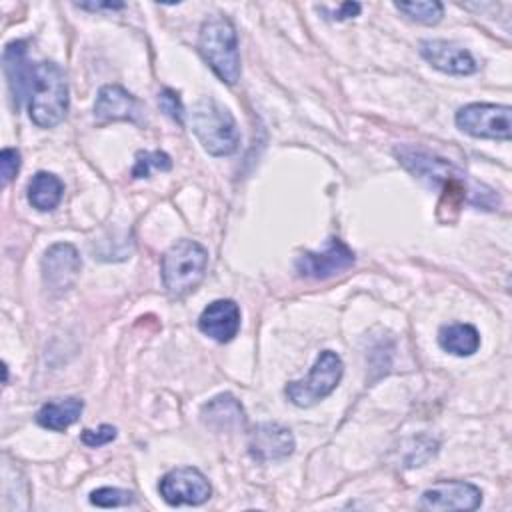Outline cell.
Here are the masks:
<instances>
[{"label": "cell", "mask_w": 512, "mask_h": 512, "mask_svg": "<svg viewBox=\"0 0 512 512\" xmlns=\"http://www.w3.org/2000/svg\"><path fill=\"white\" fill-rule=\"evenodd\" d=\"M68 112V82L56 62H36L28 98L30 120L40 128L58 126Z\"/></svg>", "instance_id": "1"}, {"label": "cell", "mask_w": 512, "mask_h": 512, "mask_svg": "<svg viewBox=\"0 0 512 512\" xmlns=\"http://www.w3.org/2000/svg\"><path fill=\"white\" fill-rule=\"evenodd\" d=\"M192 132L212 156H230L240 144V132L230 110L212 96L200 98L190 112Z\"/></svg>", "instance_id": "2"}, {"label": "cell", "mask_w": 512, "mask_h": 512, "mask_svg": "<svg viewBox=\"0 0 512 512\" xmlns=\"http://www.w3.org/2000/svg\"><path fill=\"white\" fill-rule=\"evenodd\" d=\"M198 50L212 72L226 84H236L240 78L238 34L226 16L204 20L198 36Z\"/></svg>", "instance_id": "3"}, {"label": "cell", "mask_w": 512, "mask_h": 512, "mask_svg": "<svg viewBox=\"0 0 512 512\" xmlns=\"http://www.w3.org/2000/svg\"><path fill=\"white\" fill-rule=\"evenodd\" d=\"M208 252L196 240H176L162 256V282L170 298H184L204 280Z\"/></svg>", "instance_id": "4"}, {"label": "cell", "mask_w": 512, "mask_h": 512, "mask_svg": "<svg viewBox=\"0 0 512 512\" xmlns=\"http://www.w3.org/2000/svg\"><path fill=\"white\" fill-rule=\"evenodd\" d=\"M344 374L342 358L332 352L324 350L318 354L310 374L304 380H292L286 384L284 394L286 398L298 408H310L324 400L332 390L338 386Z\"/></svg>", "instance_id": "5"}, {"label": "cell", "mask_w": 512, "mask_h": 512, "mask_svg": "<svg viewBox=\"0 0 512 512\" xmlns=\"http://www.w3.org/2000/svg\"><path fill=\"white\" fill-rule=\"evenodd\" d=\"M456 126L474 136L508 142L512 136V110L506 104L474 102L456 112Z\"/></svg>", "instance_id": "6"}, {"label": "cell", "mask_w": 512, "mask_h": 512, "mask_svg": "<svg viewBox=\"0 0 512 512\" xmlns=\"http://www.w3.org/2000/svg\"><path fill=\"white\" fill-rule=\"evenodd\" d=\"M158 490L162 500L170 506H198L204 504L212 494L208 478L194 466H182L166 472L160 478Z\"/></svg>", "instance_id": "7"}, {"label": "cell", "mask_w": 512, "mask_h": 512, "mask_svg": "<svg viewBox=\"0 0 512 512\" xmlns=\"http://www.w3.org/2000/svg\"><path fill=\"white\" fill-rule=\"evenodd\" d=\"M80 268H82V262H80L78 250L68 242H58L50 246L42 258L44 286L54 296H60L76 284Z\"/></svg>", "instance_id": "8"}, {"label": "cell", "mask_w": 512, "mask_h": 512, "mask_svg": "<svg viewBox=\"0 0 512 512\" xmlns=\"http://www.w3.org/2000/svg\"><path fill=\"white\" fill-rule=\"evenodd\" d=\"M480 504V488L464 480H438L418 500L422 510H476Z\"/></svg>", "instance_id": "9"}, {"label": "cell", "mask_w": 512, "mask_h": 512, "mask_svg": "<svg viewBox=\"0 0 512 512\" xmlns=\"http://www.w3.org/2000/svg\"><path fill=\"white\" fill-rule=\"evenodd\" d=\"M354 260V252L340 238H330L322 252L300 254L296 258V272L304 278L326 280L352 268Z\"/></svg>", "instance_id": "10"}, {"label": "cell", "mask_w": 512, "mask_h": 512, "mask_svg": "<svg viewBox=\"0 0 512 512\" xmlns=\"http://www.w3.org/2000/svg\"><path fill=\"white\" fill-rule=\"evenodd\" d=\"M94 118L98 122L126 120L132 124H140L144 120V106L126 88L118 84H106L96 96Z\"/></svg>", "instance_id": "11"}, {"label": "cell", "mask_w": 512, "mask_h": 512, "mask_svg": "<svg viewBox=\"0 0 512 512\" xmlns=\"http://www.w3.org/2000/svg\"><path fill=\"white\" fill-rule=\"evenodd\" d=\"M294 446L292 432L276 422L256 424L248 438V452L260 462L284 460L294 452Z\"/></svg>", "instance_id": "12"}, {"label": "cell", "mask_w": 512, "mask_h": 512, "mask_svg": "<svg viewBox=\"0 0 512 512\" xmlns=\"http://www.w3.org/2000/svg\"><path fill=\"white\" fill-rule=\"evenodd\" d=\"M420 54L426 62L446 74L468 76L478 70L474 56L464 46L452 40H422Z\"/></svg>", "instance_id": "13"}, {"label": "cell", "mask_w": 512, "mask_h": 512, "mask_svg": "<svg viewBox=\"0 0 512 512\" xmlns=\"http://www.w3.org/2000/svg\"><path fill=\"white\" fill-rule=\"evenodd\" d=\"M2 62H4V76L8 82L12 104L16 110H20L22 104L30 98L32 72H34V64H30L26 58V42L14 40L6 44Z\"/></svg>", "instance_id": "14"}, {"label": "cell", "mask_w": 512, "mask_h": 512, "mask_svg": "<svg viewBox=\"0 0 512 512\" xmlns=\"http://www.w3.org/2000/svg\"><path fill=\"white\" fill-rule=\"evenodd\" d=\"M198 328L216 342H230L240 330V308L234 300L220 298L210 302L200 318Z\"/></svg>", "instance_id": "15"}, {"label": "cell", "mask_w": 512, "mask_h": 512, "mask_svg": "<svg viewBox=\"0 0 512 512\" xmlns=\"http://www.w3.org/2000/svg\"><path fill=\"white\" fill-rule=\"evenodd\" d=\"M202 420L216 430H234L244 426V410L232 394H220L202 406Z\"/></svg>", "instance_id": "16"}, {"label": "cell", "mask_w": 512, "mask_h": 512, "mask_svg": "<svg viewBox=\"0 0 512 512\" xmlns=\"http://www.w3.org/2000/svg\"><path fill=\"white\" fill-rule=\"evenodd\" d=\"M84 410V402L78 398H64V400H52L40 406V410L36 412V422L42 428L48 430H66L68 426H72L80 414Z\"/></svg>", "instance_id": "17"}, {"label": "cell", "mask_w": 512, "mask_h": 512, "mask_svg": "<svg viewBox=\"0 0 512 512\" xmlns=\"http://www.w3.org/2000/svg\"><path fill=\"white\" fill-rule=\"evenodd\" d=\"M62 194H64V184L52 172L40 170L28 182V202L40 212L54 210L60 204Z\"/></svg>", "instance_id": "18"}, {"label": "cell", "mask_w": 512, "mask_h": 512, "mask_svg": "<svg viewBox=\"0 0 512 512\" xmlns=\"http://www.w3.org/2000/svg\"><path fill=\"white\" fill-rule=\"evenodd\" d=\"M438 344L454 356H472L480 346V334L472 324L454 322L438 330Z\"/></svg>", "instance_id": "19"}, {"label": "cell", "mask_w": 512, "mask_h": 512, "mask_svg": "<svg viewBox=\"0 0 512 512\" xmlns=\"http://www.w3.org/2000/svg\"><path fill=\"white\" fill-rule=\"evenodd\" d=\"M394 6L404 12L410 20H416L420 24L432 26L440 22L444 14V6L436 0H414V2H394Z\"/></svg>", "instance_id": "20"}, {"label": "cell", "mask_w": 512, "mask_h": 512, "mask_svg": "<svg viewBox=\"0 0 512 512\" xmlns=\"http://www.w3.org/2000/svg\"><path fill=\"white\" fill-rule=\"evenodd\" d=\"M156 168V170H170L172 168V160L166 152H138L136 154V164L132 168V176L134 178H148L150 176V170Z\"/></svg>", "instance_id": "21"}, {"label": "cell", "mask_w": 512, "mask_h": 512, "mask_svg": "<svg viewBox=\"0 0 512 512\" xmlns=\"http://www.w3.org/2000/svg\"><path fill=\"white\" fill-rule=\"evenodd\" d=\"M90 502L100 508H116V506H126L130 502H134V494L130 490L104 486L90 494Z\"/></svg>", "instance_id": "22"}, {"label": "cell", "mask_w": 512, "mask_h": 512, "mask_svg": "<svg viewBox=\"0 0 512 512\" xmlns=\"http://www.w3.org/2000/svg\"><path fill=\"white\" fill-rule=\"evenodd\" d=\"M158 106L162 108V112L166 116H170L176 124H184V106H182V100L178 96V92H174L172 88H164L160 94H158Z\"/></svg>", "instance_id": "23"}, {"label": "cell", "mask_w": 512, "mask_h": 512, "mask_svg": "<svg viewBox=\"0 0 512 512\" xmlns=\"http://www.w3.org/2000/svg\"><path fill=\"white\" fill-rule=\"evenodd\" d=\"M20 170V152L16 148H4L0 152V174H2V186H6Z\"/></svg>", "instance_id": "24"}, {"label": "cell", "mask_w": 512, "mask_h": 512, "mask_svg": "<svg viewBox=\"0 0 512 512\" xmlns=\"http://www.w3.org/2000/svg\"><path fill=\"white\" fill-rule=\"evenodd\" d=\"M116 428L114 426H110V424H102V426H98L96 430H90V428H86L84 432H82V442L86 444V446H90V448H98V446H104V444H108V442H112L114 438H116Z\"/></svg>", "instance_id": "25"}, {"label": "cell", "mask_w": 512, "mask_h": 512, "mask_svg": "<svg viewBox=\"0 0 512 512\" xmlns=\"http://www.w3.org/2000/svg\"><path fill=\"white\" fill-rule=\"evenodd\" d=\"M362 10V6L358 2H346V4H340V10L334 12V20H344V18H354L358 16Z\"/></svg>", "instance_id": "26"}, {"label": "cell", "mask_w": 512, "mask_h": 512, "mask_svg": "<svg viewBox=\"0 0 512 512\" xmlns=\"http://www.w3.org/2000/svg\"><path fill=\"white\" fill-rule=\"evenodd\" d=\"M78 8L82 10H122L124 4L122 2H76Z\"/></svg>", "instance_id": "27"}]
</instances>
